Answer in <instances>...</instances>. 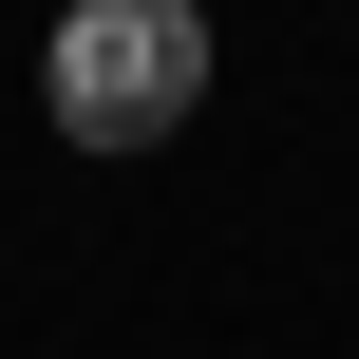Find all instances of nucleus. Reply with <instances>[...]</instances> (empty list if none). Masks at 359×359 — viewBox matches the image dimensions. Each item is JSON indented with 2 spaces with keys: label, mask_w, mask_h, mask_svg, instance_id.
<instances>
[{
  "label": "nucleus",
  "mask_w": 359,
  "mask_h": 359,
  "mask_svg": "<svg viewBox=\"0 0 359 359\" xmlns=\"http://www.w3.org/2000/svg\"><path fill=\"white\" fill-rule=\"evenodd\" d=\"M38 114L76 151H151L208 114V0H57L38 38Z\"/></svg>",
  "instance_id": "nucleus-1"
}]
</instances>
